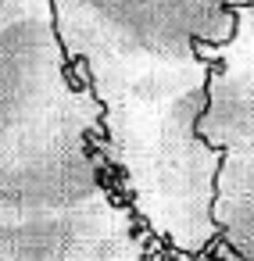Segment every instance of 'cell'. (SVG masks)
I'll return each instance as SVG.
<instances>
[{
	"label": "cell",
	"instance_id": "cell-1",
	"mask_svg": "<svg viewBox=\"0 0 254 261\" xmlns=\"http://www.w3.org/2000/svg\"><path fill=\"white\" fill-rule=\"evenodd\" d=\"M108 186L97 111L79 93L50 122L0 150V215L90 207Z\"/></svg>",
	"mask_w": 254,
	"mask_h": 261
},
{
	"label": "cell",
	"instance_id": "cell-8",
	"mask_svg": "<svg viewBox=\"0 0 254 261\" xmlns=\"http://www.w3.org/2000/svg\"><path fill=\"white\" fill-rule=\"evenodd\" d=\"M229 4H233V8H243V11H250V8H254V0H229Z\"/></svg>",
	"mask_w": 254,
	"mask_h": 261
},
{
	"label": "cell",
	"instance_id": "cell-3",
	"mask_svg": "<svg viewBox=\"0 0 254 261\" xmlns=\"http://www.w3.org/2000/svg\"><path fill=\"white\" fill-rule=\"evenodd\" d=\"M75 97L54 22L29 4L0 18V150L50 122Z\"/></svg>",
	"mask_w": 254,
	"mask_h": 261
},
{
	"label": "cell",
	"instance_id": "cell-10",
	"mask_svg": "<svg viewBox=\"0 0 254 261\" xmlns=\"http://www.w3.org/2000/svg\"><path fill=\"white\" fill-rule=\"evenodd\" d=\"M0 261H4V257H0Z\"/></svg>",
	"mask_w": 254,
	"mask_h": 261
},
{
	"label": "cell",
	"instance_id": "cell-2",
	"mask_svg": "<svg viewBox=\"0 0 254 261\" xmlns=\"http://www.w3.org/2000/svg\"><path fill=\"white\" fill-rule=\"evenodd\" d=\"M72 36L129 58L186 61L233 36L229 0H54Z\"/></svg>",
	"mask_w": 254,
	"mask_h": 261
},
{
	"label": "cell",
	"instance_id": "cell-9",
	"mask_svg": "<svg viewBox=\"0 0 254 261\" xmlns=\"http://www.w3.org/2000/svg\"><path fill=\"white\" fill-rule=\"evenodd\" d=\"M247 15H250V22H254V8H250V11H247Z\"/></svg>",
	"mask_w": 254,
	"mask_h": 261
},
{
	"label": "cell",
	"instance_id": "cell-7",
	"mask_svg": "<svg viewBox=\"0 0 254 261\" xmlns=\"http://www.w3.org/2000/svg\"><path fill=\"white\" fill-rule=\"evenodd\" d=\"M22 4H26V0H0V18H8V15H11V11H18Z\"/></svg>",
	"mask_w": 254,
	"mask_h": 261
},
{
	"label": "cell",
	"instance_id": "cell-6",
	"mask_svg": "<svg viewBox=\"0 0 254 261\" xmlns=\"http://www.w3.org/2000/svg\"><path fill=\"white\" fill-rule=\"evenodd\" d=\"M215 232L229 261H254V147L229 154L222 165Z\"/></svg>",
	"mask_w": 254,
	"mask_h": 261
},
{
	"label": "cell",
	"instance_id": "cell-5",
	"mask_svg": "<svg viewBox=\"0 0 254 261\" xmlns=\"http://www.w3.org/2000/svg\"><path fill=\"white\" fill-rule=\"evenodd\" d=\"M100 218L90 207L0 215V257L4 261H97Z\"/></svg>",
	"mask_w": 254,
	"mask_h": 261
},
{
	"label": "cell",
	"instance_id": "cell-4",
	"mask_svg": "<svg viewBox=\"0 0 254 261\" xmlns=\"http://www.w3.org/2000/svg\"><path fill=\"white\" fill-rule=\"evenodd\" d=\"M200 108H204V83L179 90L158 125L154 154H150V179L154 193L172 218V229L190 243H200L215 229V193L222 175V150L208 143L200 133Z\"/></svg>",
	"mask_w": 254,
	"mask_h": 261
}]
</instances>
